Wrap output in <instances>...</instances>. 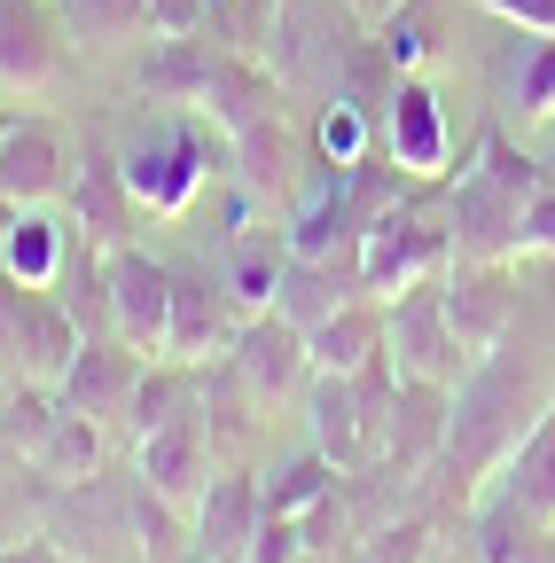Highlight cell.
<instances>
[{
    "label": "cell",
    "instance_id": "6da1fadb",
    "mask_svg": "<svg viewBox=\"0 0 555 563\" xmlns=\"http://www.w3.org/2000/svg\"><path fill=\"white\" fill-rule=\"evenodd\" d=\"M555 407V368L509 329L493 352H477L469 376L454 384V422H446V454L423 477H446L454 501L469 509L485 485L509 470V454L532 439V422Z\"/></svg>",
    "mask_w": 555,
    "mask_h": 563
},
{
    "label": "cell",
    "instance_id": "7a4b0ae2",
    "mask_svg": "<svg viewBox=\"0 0 555 563\" xmlns=\"http://www.w3.org/2000/svg\"><path fill=\"white\" fill-rule=\"evenodd\" d=\"M547 188V165L509 141V125L477 133V157L446 180V228L454 258H524V211Z\"/></svg>",
    "mask_w": 555,
    "mask_h": 563
},
{
    "label": "cell",
    "instance_id": "3957f363",
    "mask_svg": "<svg viewBox=\"0 0 555 563\" xmlns=\"http://www.w3.org/2000/svg\"><path fill=\"white\" fill-rule=\"evenodd\" d=\"M360 290L368 298H407V290H423V282H446V266H454V228L446 220H431L423 203H391V211H376V220L360 228Z\"/></svg>",
    "mask_w": 555,
    "mask_h": 563
},
{
    "label": "cell",
    "instance_id": "277c9868",
    "mask_svg": "<svg viewBox=\"0 0 555 563\" xmlns=\"http://www.w3.org/2000/svg\"><path fill=\"white\" fill-rule=\"evenodd\" d=\"M353 40H360V16L344 9V0H274V47H266V63H274V79H282L290 95H321L329 102Z\"/></svg>",
    "mask_w": 555,
    "mask_h": 563
},
{
    "label": "cell",
    "instance_id": "5b68a950",
    "mask_svg": "<svg viewBox=\"0 0 555 563\" xmlns=\"http://www.w3.org/2000/svg\"><path fill=\"white\" fill-rule=\"evenodd\" d=\"M118 165H125L133 203H142V211H157V220H180V211L196 203V188L220 173V133H203V125L180 110L165 133L133 141V150H125Z\"/></svg>",
    "mask_w": 555,
    "mask_h": 563
},
{
    "label": "cell",
    "instance_id": "8992f818",
    "mask_svg": "<svg viewBox=\"0 0 555 563\" xmlns=\"http://www.w3.org/2000/svg\"><path fill=\"white\" fill-rule=\"evenodd\" d=\"M55 555H87V563H118V555H142L133 548V477H79L63 485V509H55Z\"/></svg>",
    "mask_w": 555,
    "mask_h": 563
},
{
    "label": "cell",
    "instance_id": "52a82bcc",
    "mask_svg": "<svg viewBox=\"0 0 555 563\" xmlns=\"http://www.w3.org/2000/svg\"><path fill=\"white\" fill-rule=\"evenodd\" d=\"M110 274V329L133 344V352H149V361H165V321H173V266L149 258L142 243H118L102 258Z\"/></svg>",
    "mask_w": 555,
    "mask_h": 563
},
{
    "label": "cell",
    "instance_id": "ba28073f",
    "mask_svg": "<svg viewBox=\"0 0 555 563\" xmlns=\"http://www.w3.org/2000/svg\"><path fill=\"white\" fill-rule=\"evenodd\" d=\"M227 376H235L251 399L306 391V376H313V344H306V329H298L282 306H266V313H251V321L235 329V344H227Z\"/></svg>",
    "mask_w": 555,
    "mask_h": 563
},
{
    "label": "cell",
    "instance_id": "9c48e42d",
    "mask_svg": "<svg viewBox=\"0 0 555 563\" xmlns=\"http://www.w3.org/2000/svg\"><path fill=\"white\" fill-rule=\"evenodd\" d=\"M133 477L196 517L203 485H212V431H203V407H180L173 422H157L149 439H133Z\"/></svg>",
    "mask_w": 555,
    "mask_h": 563
},
{
    "label": "cell",
    "instance_id": "30bf717a",
    "mask_svg": "<svg viewBox=\"0 0 555 563\" xmlns=\"http://www.w3.org/2000/svg\"><path fill=\"white\" fill-rule=\"evenodd\" d=\"M243 329V306L227 298V282L220 274H203V266H173V321H165V361L180 368H203L212 352H227Z\"/></svg>",
    "mask_w": 555,
    "mask_h": 563
},
{
    "label": "cell",
    "instance_id": "8fae6325",
    "mask_svg": "<svg viewBox=\"0 0 555 563\" xmlns=\"http://www.w3.org/2000/svg\"><path fill=\"white\" fill-rule=\"evenodd\" d=\"M439 298H446V321H454V336H462L469 361H477V352H493V344L517 329L509 258H454L446 282H439Z\"/></svg>",
    "mask_w": 555,
    "mask_h": 563
},
{
    "label": "cell",
    "instance_id": "7c38bea8",
    "mask_svg": "<svg viewBox=\"0 0 555 563\" xmlns=\"http://www.w3.org/2000/svg\"><path fill=\"white\" fill-rule=\"evenodd\" d=\"M446 422H454V384L431 376H399L391 391V422H384V470L399 485H414L439 454H446Z\"/></svg>",
    "mask_w": 555,
    "mask_h": 563
},
{
    "label": "cell",
    "instance_id": "4fadbf2b",
    "mask_svg": "<svg viewBox=\"0 0 555 563\" xmlns=\"http://www.w3.org/2000/svg\"><path fill=\"white\" fill-rule=\"evenodd\" d=\"M391 361H399V376H431V384H462L469 376V352H462V336L446 321L439 282L391 298Z\"/></svg>",
    "mask_w": 555,
    "mask_h": 563
},
{
    "label": "cell",
    "instance_id": "5bb4252c",
    "mask_svg": "<svg viewBox=\"0 0 555 563\" xmlns=\"http://www.w3.org/2000/svg\"><path fill=\"white\" fill-rule=\"evenodd\" d=\"M63 211H71V243H87V251H118V243H133V188H125V165L110 157V150H87L79 157V173H71V188H63Z\"/></svg>",
    "mask_w": 555,
    "mask_h": 563
},
{
    "label": "cell",
    "instance_id": "9a60e30c",
    "mask_svg": "<svg viewBox=\"0 0 555 563\" xmlns=\"http://www.w3.org/2000/svg\"><path fill=\"white\" fill-rule=\"evenodd\" d=\"M142 368H149V352H133L118 329H110V336H87L55 399H63V407H79V415H95L102 431H110V422H125V407H133V384H142Z\"/></svg>",
    "mask_w": 555,
    "mask_h": 563
},
{
    "label": "cell",
    "instance_id": "2e32d148",
    "mask_svg": "<svg viewBox=\"0 0 555 563\" xmlns=\"http://www.w3.org/2000/svg\"><path fill=\"white\" fill-rule=\"evenodd\" d=\"M71 173H79L71 141H63L47 118H9V133H0V188L16 203H63Z\"/></svg>",
    "mask_w": 555,
    "mask_h": 563
},
{
    "label": "cell",
    "instance_id": "e0dca14e",
    "mask_svg": "<svg viewBox=\"0 0 555 563\" xmlns=\"http://www.w3.org/2000/svg\"><path fill=\"white\" fill-rule=\"evenodd\" d=\"M384 141H391V165H399L407 180H439V173H446V118H439L431 79L399 70L391 110H384Z\"/></svg>",
    "mask_w": 555,
    "mask_h": 563
},
{
    "label": "cell",
    "instance_id": "ac0fdd59",
    "mask_svg": "<svg viewBox=\"0 0 555 563\" xmlns=\"http://www.w3.org/2000/svg\"><path fill=\"white\" fill-rule=\"evenodd\" d=\"M469 555L477 563H555V525L532 517L517 493L485 485L469 501Z\"/></svg>",
    "mask_w": 555,
    "mask_h": 563
},
{
    "label": "cell",
    "instance_id": "d6986e66",
    "mask_svg": "<svg viewBox=\"0 0 555 563\" xmlns=\"http://www.w3.org/2000/svg\"><path fill=\"white\" fill-rule=\"evenodd\" d=\"M258 517H266L258 477H251V470H220L212 485H203V501H196V555H203V563H243Z\"/></svg>",
    "mask_w": 555,
    "mask_h": 563
},
{
    "label": "cell",
    "instance_id": "ffe728a7",
    "mask_svg": "<svg viewBox=\"0 0 555 563\" xmlns=\"http://www.w3.org/2000/svg\"><path fill=\"white\" fill-rule=\"evenodd\" d=\"M63 63V24L47 0H9L0 9V95H32Z\"/></svg>",
    "mask_w": 555,
    "mask_h": 563
},
{
    "label": "cell",
    "instance_id": "44dd1931",
    "mask_svg": "<svg viewBox=\"0 0 555 563\" xmlns=\"http://www.w3.org/2000/svg\"><path fill=\"white\" fill-rule=\"evenodd\" d=\"M212 63H220V47L203 40V32H180V40L149 32V55H142V70H133V95H149L165 110H203Z\"/></svg>",
    "mask_w": 555,
    "mask_h": 563
},
{
    "label": "cell",
    "instance_id": "7402d4cb",
    "mask_svg": "<svg viewBox=\"0 0 555 563\" xmlns=\"http://www.w3.org/2000/svg\"><path fill=\"white\" fill-rule=\"evenodd\" d=\"M290 87L274 79V63L266 55H220L212 63V87H203V118H212L220 133H243L258 118H282Z\"/></svg>",
    "mask_w": 555,
    "mask_h": 563
},
{
    "label": "cell",
    "instance_id": "603a6c76",
    "mask_svg": "<svg viewBox=\"0 0 555 563\" xmlns=\"http://www.w3.org/2000/svg\"><path fill=\"white\" fill-rule=\"evenodd\" d=\"M306 344H313V376H353L391 344V306L384 298H344L329 321L306 329Z\"/></svg>",
    "mask_w": 555,
    "mask_h": 563
},
{
    "label": "cell",
    "instance_id": "cb8c5ba5",
    "mask_svg": "<svg viewBox=\"0 0 555 563\" xmlns=\"http://www.w3.org/2000/svg\"><path fill=\"white\" fill-rule=\"evenodd\" d=\"M306 422H313V446H321L344 477L376 462V446H368V415H360L353 376H306Z\"/></svg>",
    "mask_w": 555,
    "mask_h": 563
},
{
    "label": "cell",
    "instance_id": "d4e9b609",
    "mask_svg": "<svg viewBox=\"0 0 555 563\" xmlns=\"http://www.w3.org/2000/svg\"><path fill=\"white\" fill-rule=\"evenodd\" d=\"M63 258H71V220H55L47 203H24L9 228V251H0V274H16L24 290H55Z\"/></svg>",
    "mask_w": 555,
    "mask_h": 563
},
{
    "label": "cell",
    "instance_id": "484cf974",
    "mask_svg": "<svg viewBox=\"0 0 555 563\" xmlns=\"http://www.w3.org/2000/svg\"><path fill=\"white\" fill-rule=\"evenodd\" d=\"M227 157L243 173V196H290L298 188V141L282 118H258V125L227 133Z\"/></svg>",
    "mask_w": 555,
    "mask_h": 563
},
{
    "label": "cell",
    "instance_id": "4316f807",
    "mask_svg": "<svg viewBox=\"0 0 555 563\" xmlns=\"http://www.w3.org/2000/svg\"><path fill=\"white\" fill-rule=\"evenodd\" d=\"M55 24L71 47H125L149 32V0H55Z\"/></svg>",
    "mask_w": 555,
    "mask_h": 563
},
{
    "label": "cell",
    "instance_id": "83f0119b",
    "mask_svg": "<svg viewBox=\"0 0 555 563\" xmlns=\"http://www.w3.org/2000/svg\"><path fill=\"white\" fill-rule=\"evenodd\" d=\"M493 485H501V493H517L532 517H547V525H555V407L532 422V439L509 454V470H501Z\"/></svg>",
    "mask_w": 555,
    "mask_h": 563
},
{
    "label": "cell",
    "instance_id": "f1b7e54d",
    "mask_svg": "<svg viewBox=\"0 0 555 563\" xmlns=\"http://www.w3.org/2000/svg\"><path fill=\"white\" fill-rule=\"evenodd\" d=\"M32 470H40V477H55V485L95 477V470H102V422H95V415H79V407H63Z\"/></svg>",
    "mask_w": 555,
    "mask_h": 563
},
{
    "label": "cell",
    "instance_id": "f546056e",
    "mask_svg": "<svg viewBox=\"0 0 555 563\" xmlns=\"http://www.w3.org/2000/svg\"><path fill=\"white\" fill-rule=\"evenodd\" d=\"M55 415H63V399H55L47 384L9 376V391H0V446L24 454V462H40V446H47V431H55Z\"/></svg>",
    "mask_w": 555,
    "mask_h": 563
},
{
    "label": "cell",
    "instance_id": "4dcf8cb0",
    "mask_svg": "<svg viewBox=\"0 0 555 563\" xmlns=\"http://www.w3.org/2000/svg\"><path fill=\"white\" fill-rule=\"evenodd\" d=\"M282 266H290V251H274V243H258V235H235V251H227V298L243 306V321L251 313H266L274 298H282Z\"/></svg>",
    "mask_w": 555,
    "mask_h": 563
},
{
    "label": "cell",
    "instance_id": "1f68e13d",
    "mask_svg": "<svg viewBox=\"0 0 555 563\" xmlns=\"http://www.w3.org/2000/svg\"><path fill=\"white\" fill-rule=\"evenodd\" d=\"M509 110L524 125H547L555 118V32H524V55L509 70Z\"/></svg>",
    "mask_w": 555,
    "mask_h": 563
},
{
    "label": "cell",
    "instance_id": "d6a6232c",
    "mask_svg": "<svg viewBox=\"0 0 555 563\" xmlns=\"http://www.w3.org/2000/svg\"><path fill=\"white\" fill-rule=\"evenodd\" d=\"M336 477H344V470H336L321 446H306L298 462H282L274 477H258V493H266V509H274V517H306V509L321 501V493H329Z\"/></svg>",
    "mask_w": 555,
    "mask_h": 563
},
{
    "label": "cell",
    "instance_id": "836d02e7",
    "mask_svg": "<svg viewBox=\"0 0 555 563\" xmlns=\"http://www.w3.org/2000/svg\"><path fill=\"white\" fill-rule=\"evenodd\" d=\"M203 40L220 55H266L274 47V0H212L203 9Z\"/></svg>",
    "mask_w": 555,
    "mask_h": 563
},
{
    "label": "cell",
    "instance_id": "e575fe53",
    "mask_svg": "<svg viewBox=\"0 0 555 563\" xmlns=\"http://www.w3.org/2000/svg\"><path fill=\"white\" fill-rule=\"evenodd\" d=\"M439 555V525L414 509V517H384L368 540H360V563H431Z\"/></svg>",
    "mask_w": 555,
    "mask_h": 563
},
{
    "label": "cell",
    "instance_id": "d590c367",
    "mask_svg": "<svg viewBox=\"0 0 555 563\" xmlns=\"http://www.w3.org/2000/svg\"><path fill=\"white\" fill-rule=\"evenodd\" d=\"M180 407H196L188 384H180V368H142V384H133V407H125V431H133V439H149L157 422H173Z\"/></svg>",
    "mask_w": 555,
    "mask_h": 563
},
{
    "label": "cell",
    "instance_id": "8d00e7d4",
    "mask_svg": "<svg viewBox=\"0 0 555 563\" xmlns=\"http://www.w3.org/2000/svg\"><path fill=\"white\" fill-rule=\"evenodd\" d=\"M321 157L329 165H360L368 157V110L360 102H336L329 95V110H321Z\"/></svg>",
    "mask_w": 555,
    "mask_h": 563
},
{
    "label": "cell",
    "instance_id": "74e56055",
    "mask_svg": "<svg viewBox=\"0 0 555 563\" xmlns=\"http://www.w3.org/2000/svg\"><path fill=\"white\" fill-rule=\"evenodd\" d=\"M243 563H306V525L266 509L258 532H251V548H243Z\"/></svg>",
    "mask_w": 555,
    "mask_h": 563
},
{
    "label": "cell",
    "instance_id": "f35d334b",
    "mask_svg": "<svg viewBox=\"0 0 555 563\" xmlns=\"http://www.w3.org/2000/svg\"><path fill=\"white\" fill-rule=\"evenodd\" d=\"M203 9H212V0H149V32H165V40L203 32Z\"/></svg>",
    "mask_w": 555,
    "mask_h": 563
},
{
    "label": "cell",
    "instance_id": "ab89813d",
    "mask_svg": "<svg viewBox=\"0 0 555 563\" xmlns=\"http://www.w3.org/2000/svg\"><path fill=\"white\" fill-rule=\"evenodd\" d=\"M477 9H493L517 32H555V0H477Z\"/></svg>",
    "mask_w": 555,
    "mask_h": 563
},
{
    "label": "cell",
    "instance_id": "60d3db41",
    "mask_svg": "<svg viewBox=\"0 0 555 563\" xmlns=\"http://www.w3.org/2000/svg\"><path fill=\"white\" fill-rule=\"evenodd\" d=\"M532 251H555V188H540L532 211H524V258Z\"/></svg>",
    "mask_w": 555,
    "mask_h": 563
},
{
    "label": "cell",
    "instance_id": "b9f144b4",
    "mask_svg": "<svg viewBox=\"0 0 555 563\" xmlns=\"http://www.w3.org/2000/svg\"><path fill=\"white\" fill-rule=\"evenodd\" d=\"M0 563H63L55 540H24V548H0Z\"/></svg>",
    "mask_w": 555,
    "mask_h": 563
},
{
    "label": "cell",
    "instance_id": "7bdbcfd3",
    "mask_svg": "<svg viewBox=\"0 0 555 563\" xmlns=\"http://www.w3.org/2000/svg\"><path fill=\"white\" fill-rule=\"evenodd\" d=\"M344 9H353V16H360V24H384V16H391V9H399V0H344Z\"/></svg>",
    "mask_w": 555,
    "mask_h": 563
},
{
    "label": "cell",
    "instance_id": "ee69618b",
    "mask_svg": "<svg viewBox=\"0 0 555 563\" xmlns=\"http://www.w3.org/2000/svg\"><path fill=\"white\" fill-rule=\"evenodd\" d=\"M16 211H24V203H16L9 188H0V251H9V228H16Z\"/></svg>",
    "mask_w": 555,
    "mask_h": 563
},
{
    "label": "cell",
    "instance_id": "f6af8a7d",
    "mask_svg": "<svg viewBox=\"0 0 555 563\" xmlns=\"http://www.w3.org/2000/svg\"><path fill=\"white\" fill-rule=\"evenodd\" d=\"M540 165H547V188H555V157H540Z\"/></svg>",
    "mask_w": 555,
    "mask_h": 563
},
{
    "label": "cell",
    "instance_id": "bcb514c9",
    "mask_svg": "<svg viewBox=\"0 0 555 563\" xmlns=\"http://www.w3.org/2000/svg\"><path fill=\"white\" fill-rule=\"evenodd\" d=\"M0 391H9V368H0Z\"/></svg>",
    "mask_w": 555,
    "mask_h": 563
},
{
    "label": "cell",
    "instance_id": "7dc6e473",
    "mask_svg": "<svg viewBox=\"0 0 555 563\" xmlns=\"http://www.w3.org/2000/svg\"><path fill=\"white\" fill-rule=\"evenodd\" d=\"M63 563H87V555H63Z\"/></svg>",
    "mask_w": 555,
    "mask_h": 563
},
{
    "label": "cell",
    "instance_id": "c3c4849f",
    "mask_svg": "<svg viewBox=\"0 0 555 563\" xmlns=\"http://www.w3.org/2000/svg\"><path fill=\"white\" fill-rule=\"evenodd\" d=\"M0 133H9V118H0Z\"/></svg>",
    "mask_w": 555,
    "mask_h": 563
},
{
    "label": "cell",
    "instance_id": "681fc988",
    "mask_svg": "<svg viewBox=\"0 0 555 563\" xmlns=\"http://www.w3.org/2000/svg\"><path fill=\"white\" fill-rule=\"evenodd\" d=\"M0 9H9V0H0Z\"/></svg>",
    "mask_w": 555,
    "mask_h": 563
}]
</instances>
